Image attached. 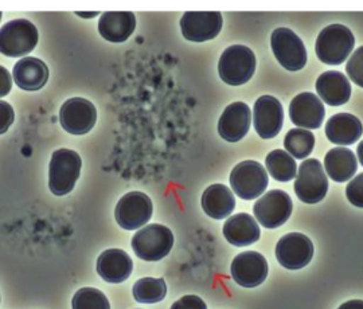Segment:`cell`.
Returning <instances> with one entry per match:
<instances>
[{"label": "cell", "mask_w": 363, "mask_h": 309, "mask_svg": "<svg viewBox=\"0 0 363 309\" xmlns=\"http://www.w3.org/2000/svg\"><path fill=\"white\" fill-rule=\"evenodd\" d=\"M355 38L350 28L343 25H331L322 30L316 39L315 52L325 64L337 66L347 60L354 50Z\"/></svg>", "instance_id": "1"}, {"label": "cell", "mask_w": 363, "mask_h": 309, "mask_svg": "<svg viewBox=\"0 0 363 309\" xmlns=\"http://www.w3.org/2000/svg\"><path fill=\"white\" fill-rule=\"evenodd\" d=\"M82 167V160L76 151L61 148L55 151L49 167V187L57 196L73 191Z\"/></svg>", "instance_id": "2"}, {"label": "cell", "mask_w": 363, "mask_h": 309, "mask_svg": "<svg viewBox=\"0 0 363 309\" xmlns=\"http://www.w3.org/2000/svg\"><path fill=\"white\" fill-rule=\"evenodd\" d=\"M222 81L228 85L238 86L247 84L256 72V57L247 46L234 45L222 52L218 64Z\"/></svg>", "instance_id": "3"}, {"label": "cell", "mask_w": 363, "mask_h": 309, "mask_svg": "<svg viewBox=\"0 0 363 309\" xmlns=\"http://www.w3.org/2000/svg\"><path fill=\"white\" fill-rule=\"evenodd\" d=\"M38 30L27 19H13L0 28V52L7 57H23L38 43Z\"/></svg>", "instance_id": "4"}, {"label": "cell", "mask_w": 363, "mask_h": 309, "mask_svg": "<svg viewBox=\"0 0 363 309\" xmlns=\"http://www.w3.org/2000/svg\"><path fill=\"white\" fill-rule=\"evenodd\" d=\"M174 245V234L163 225H150L132 238L135 254L144 261H159L169 256Z\"/></svg>", "instance_id": "5"}, {"label": "cell", "mask_w": 363, "mask_h": 309, "mask_svg": "<svg viewBox=\"0 0 363 309\" xmlns=\"http://www.w3.org/2000/svg\"><path fill=\"white\" fill-rule=\"evenodd\" d=\"M328 191V179L322 163L316 159L304 160L295 181V193L304 203L313 205L322 202Z\"/></svg>", "instance_id": "6"}, {"label": "cell", "mask_w": 363, "mask_h": 309, "mask_svg": "<svg viewBox=\"0 0 363 309\" xmlns=\"http://www.w3.org/2000/svg\"><path fill=\"white\" fill-rule=\"evenodd\" d=\"M267 169L255 160H247L233 168L230 174V186L241 199L252 201L259 198L268 187Z\"/></svg>", "instance_id": "7"}, {"label": "cell", "mask_w": 363, "mask_h": 309, "mask_svg": "<svg viewBox=\"0 0 363 309\" xmlns=\"http://www.w3.org/2000/svg\"><path fill=\"white\" fill-rule=\"evenodd\" d=\"M271 46L279 64L289 72L301 70L307 64L306 46L303 40L289 28H276L271 37Z\"/></svg>", "instance_id": "8"}, {"label": "cell", "mask_w": 363, "mask_h": 309, "mask_svg": "<svg viewBox=\"0 0 363 309\" xmlns=\"http://www.w3.org/2000/svg\"><path fill=\"white\" fill-rule=\"evenodd\" d=\"M152 201L148 195L139 191L125 193L117 203L115 217L120 227L138 230L152 218Z\"/></svg>", "instance_id": "9"}, {"label": "cell", "mask_w": 363, "mask_h": 309, "mask_svg": "<svg viewBox=\"0 0 363 309\" xmlns=\"http://www.w3.org/2000/svg\"><path fill=\"white\" fill-rule=\"evenodd\" d=\"M292 208V201L286 191L272 190L262 195L255 203L253 213L264 227L276 229L289 219Z\"/></svg>", "instance_id": "10"}, {"label": "cell", "mask_w": 363, "mask_h": 309, "mask_svg": "<svg viewBox=\"0 0 363 309\" xmlns=\"http://www.w3.org/2000/svg\"><path fill=\"white\" fill-rule=\"evenodd\" d=\"M313 257L311 240L300 232H289L276 245V258L289 271H298L307 266Z\"/></svg>", "instance_id": "11"}, {"label": "cell", "mask_w": 363, "mask_h": 309, "mask_svg": "<svg viewBox=\"0 0 363 309\" xmlns=\"http://www.w3.org/2000/svg\"><path fill=\"white\" fill-rule=\"evenodd\" d=\"M60 121L66 132L72 135H85L91 132L97 121L96 106L81 97L70 99L61 106Z\"/></svg>", "instance_id": "12"}, {"label": "cell", "mask_w": 363, "mask_h": 309, "mask_svg": "<svg viewBox=\"0 0 363 309\" xmlns=\"http://www.w3.org/2000/svg\"><path fill=\"white\" fill-rule=\"evenodd\" d=\"M222 22L218 11H189L182 16V34L191 42H206L220 34Z\"/></svg>", "instance_id": "13"}, {"label": "cell", "mask_w": 363, "mask_h": 309, "mask_svg": "<svg viewBox=\"0 0 363 309\" xmlns=\"http://www.w3.org/2000/svg\"><path fill=\"white\" fill-rule=\"evenodd\" d=\"M255 129L262 139L276 137L283 128L284 109L280 101L272 96H262L253 108Z\"/></svg>", "instance_id": "14"}, {"label": "cell", "mask_w": 363, "mask_h": 309, "mask_svg": "<svg viewBox=\"0 0 363 309\" xmlns=\"http://www.w3.org/2000/svg\"><path fill=\"white\" fill-rule=\"evenodd\" d=\"M232 277L244 288H256L268 277V262L257 252L241 253L232 262Z\"/></svg>", "instance_id": "15"}, {"label": "cell", "mask_w": 363, "mask_h": 309, "mask_svg": "<svg viewBox=\"0 0 363 309\" xmlns=\"http://www.w3.org/2000/svg\"><path fill=\"white\" fill-rule=\"evenodd\" d=\"M325 105L322 100L310 91L298 94L289 105L291 121L306 129H318L325 120Z\"/></svg>", "instance_id": "16"}, {"label": "cell", "mask_w": 363, "mask_h": 309, "mask_svg": "<svg viewBox=\"0 0 363 309\" xmlns=\"http://www.w3.org/2000/svg\"><path fill=\"white\" fill-rule=\"evenodd\" d=\"M252 121L250 109L245 103H230L218 121L220 137L226 142H240L247 136Z\"/></svg>", "instance_id": "17"}, {"label": "cell", "mask_w": 363, "mask_h": 309, "mask_svg": "<svg viewBox=\"0 0 363 309\" xmlns=\"http://www.w3.org/2000/svg\"><path fill=\"white\" fill-rule=\"evenodd\" d=\"M132 271V258L121 249H108L97 259V273L106 283H124Z\"/></svg>", "instance_id": "18"}, {"label": "cell", "mask_w": 363, "mask_h": 309, "mask_svg": "<svg viewBox=\"0 0 363 309\" xmlns=\"http://www.w3.org/2000/svg\"><path fill=\"white\" fill-rule=\"evenodd\" d=\"M13 81L18 88L27 91L42 89L49 79V67L34 57H25L16 62L13 70Z\"/></svg>", "instance_id": "19"}, {"label": "cell", "mask_w": 363, "mask_h": 309, "mask_svg": "<svg viewBox=\"0 0 363 309\" xmlns=\"http://www.w3.org/2000/svg\"><path fill=\"white\" fill-rule=\"evenodd\" d=\"M136 28V16L130 11H108L99 21V31L103 38L121 43L133 34Z\"/></svg>", "instance_id": "20"}, {"label": "cell", "mask_w": 363, "mask_h": 309, "mask_svg": "<svg viewBox=\"0 0 363 309\" xmlns=\"http://www.w3.org/2000/svg\"><path fill=\"white\" fill-rule=\"evenodd\" d=\"M316 91L327 105L340 106L350 100V81L340 72H325L316 81Z\"/></svg>", "instance_id": "21"}, {"label": "cell", "mask_w": 363, "mask_h": 309, "mask_svg": "<svg viewBox=\"0 0 363 309\" xmlns=\"http://www.w3.org/2000/svg\"><path fill=\"white\" fill-rule=\"evenodd\" d=\"M361 120L350 113H337L325 124L327 139L337 145H351L362 136Z\"/></svg>", "instance_id": "22"}, {"label": "cell", "mask_w": 363, "mask_h": 309, "mask_svg": "<svg viewBox=\"0 0 363 309\" xmlns=\"http://www.w3.org/2000/svg\"><path fill=\"white\" fill-rule=\"evenodd\" d=\"M223 235L232 245H252L259 240V223L249 214H237L225 222Z\"/></svg>", "instance_id": "23"}, {"label": "cell", "mask_w": 363, "mask_h": 309, "mask_svg": "<svg viewBox=\"0 0 363 309\" xmlns=\"http://www.w3.org/2000/svg\"><path fill=\"white\" fill-rule=\"evenodd\" d=\"M202 207L213 219L226 218L235 207L233 193L223 184H213L202 195Z\"/></svg>", "instance_id": "24"}, {"label": "cell", "mask_w": 363, "mask_h": 309, "mask_svg": "<svg viewBox=\"0 0 363 309\" xmlns=\"http://www.w3.org/2000/svg\"><path fill=\"white\" fill-rule=\"evenodd\" d=\"M325 168L328 176L337 183L350 181L357 172L358 162L355 154L347 148H333L325 157Z\"/></svg>", "instance_id": "25"}, {"label": "cell", "mask_w": 363, "mask_h": 309, "mask_svg": "<svg viewBox=\"0 0 363 309\" xmlns=\"http://www.w3.org/2000/svg\"><path fill=\"white\" fill-rule=\"evenodd\" d=\"M265 163L268 172L276 181H292L298 174V166L295 159L283 150H274L271 154H268Z\"/></svg>", "instance_id": "26"}, {"label": "cell", "mask_w": 363, "mask_h": 309, "mask_svg": "<svg viewBox=\"0 0 363 309\" xmlns=\"http://www.w3.org/2000/svg\"><path fill=\"white\" fill-rule=\"evenodd\" d=\"M132 293L138 303L155 304L164 300L167 295V285L163 279L145 277L135 283Z\"/></svg>", "instance_id": "27"}, {"label": "cell", "mask_w": 363, "mask_h": 309, "mask_svg": "<svg viewBox=\"0 0 363 309\" xmlns=\"http://www.w3.org/2000/svg\"><path fill=\"white\" fill-rule=\"evenodd\" d=\"M284 147L286 152L295 159H306L315 147V136L308 129H291L286 135Z\"/></svg>", "instance_id": "28"}, {"label": "cell", "mask_w": 363, "mask_h": 309, "mask_svg": "<svg viewBox=\"0 0 363 309\" xmlns=\"http://www.w3.org/2000/svg\"><path fill=\"white\" fill-rule=\"evenodd\" d=\"M73 309H111L104 293L96 288H81L72 300Z\"/></svg>", "instance_id": "29"}, {"label": "cell", "mask_w": 363, "mask_h": 309, "mask_svg": "<svg viewBox=\"0 0 363 309\" xmlns=\"http://www.w3.org/2000/svg\"><path fill=\"white\" fill-rule=\"evenodd\" d=\"M346 73L354 84L363 88V46L357 49L346 64Z\"/></svg>", "instance_id": "30"}, {"label": "cell", "mask_w": 363, "mask_h": 309, "mask_svg": "<svg viewBox=\"0 0 363 309\" xmlns=\"http://www.w3.org/2000/svg\"><path fill=\"white\" fill-rule=\"evenodd\" d=\"M346 196L354 206L363 208V174L355 176L346 187Z\"/></svg>", "instance_id": "31"}, {"label": "cell", "mask_w": 363, "mask_h": 309, "mask_svg": "<svg viewBox=\"0 0 363 309\" xmlns=\"http://www.w3.org/2000/svg\"><path fill=\"white\" fill-rule=\"evenodd\" d=\"M15 120L13 106L6 101H0V135L6 133Z\"/></svg>", "instance_id": "32"}, {"label": "cell", "mask_w": 363, "mask_h": 309, "mask_svg": "<svg viewBox=\"0 0 363 309\" xmlns=\"http://www.w3.org/2000/svg\"><path fill=\"white\" fill-rule=\"evenodd\" d=\"M171 309H208V307L201 297L189 295V296L182 297L177 303H174Z\"/></svg>", "instance_id": "33"}, {"label": "cell", "mask_w": 363, "mask_h": 309, "mask_svg": "<svg viewBox=\"0 0 363 309\" xmlns=\"http://www.w3.org/2000/svg\"><path fill=\"white\" fill-rule=\"evenodd\" d=\"M11 89H13V77L6 67L0 66V97L7 96Z\"/></svg>", "instance_id": "34"}, {"label": "cell", "mask_w": 363, "mask_h": 309, "mask_svg": "<svg viewBox=\"0 0 363 309\" xmlns=\"http://www.w3.org/2000/svg\"><path fill=\"white\" fill-rule=\"evenodd\" d=\"M337 309H363V300H351L342 304Z\"/></svg>", "instance_id": "35"}, {"label": "cell", "mask_w": 363, "mask_h": 309, "mask_svg": "<svg viewBox=\"0 0 363 309\" xmlns=\"http://www.w3.org/2000/svg\"><path fill=\"white\" fill-rule=\"evenodd\" d=\"M76 15L81 16V18H94V16H97V15H99V13H97V11H91V13H88V11H85V13H79V11H77Z\"/></svg>", "instance_id": "36"}, {"label": "cell", "mask_w": 363, "mask_h": 309, "mask_svg": "<svg viewBox=\"0 0 363 309\" xmlns=\"http://www.w3.org/2000/svg\"><path fill=\"white\" fill-rule=\"evenodd\" d=\"M357 154H358V159H359V162H361V164L363 166V142H359L358 150H357Z\"/></svg>", "instance_id": "37"}, {"label": "cell", "mask_w": 363, "mask_h": 309, "mask_svg": "<svg viewBox=\"0 0 363 309\" xmlns=\"http://www.w3.org/2000/svg\"><path fill=\"white\" fill-rule=\"evenodd\" d=\"M0 21H1V13H0Z\"/></svg>", "instance_id": "38"}]
</instances>
